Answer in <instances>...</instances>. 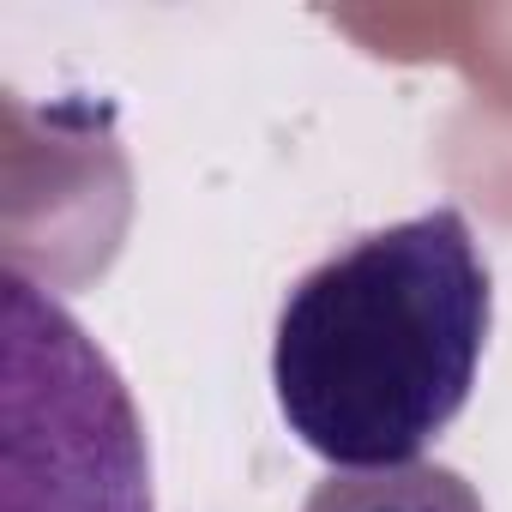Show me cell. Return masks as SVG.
<instances>
[{
	"instance_id": "1",
	"label": "cell",
	"mask_w": 512,
	"mask_h": 512,
	"mask_svg": "<svg viewBox=\"0 0 512 512\" xmlns=\"http://www.w3.org/2000/svg\"><path fill=\"white\" fill-rule=\"evenodd\" d=\"M488 326L494 284L464 211L386 223L290 284L272 332L278 410L338 470L416 464L470 404Z\"/></svg>"
},
{
	"instance_id": "2",
	"label": "cell",
	"mask_w": 512,
	"mask_h": 512,
	"mask_svg": "<svg viewBox=\"0 0 512 512\" xmlns=\"http://www.w3.org/2000/svg\"><path fill=\"white\" fill-rule=\"evenodd\" d=\"M7 512H151L145 422L91 332L7 272Z\"/></svg>"
},
{
	"instance_id": "3",
	"label": "cell",
	"mask_w": 512,
	"mask_h": 512,
	"mask_svg": "<svg viewBox=\"0 0 512 512\" xmlns=\"http://www.w3.org/2000/svg\"><path fill=\"white\" fill-rule=\"evenodd\" d=\"M302 512H488L482 494L452 464H386V470H332Z\"/></svg>"
}]
</instances>
